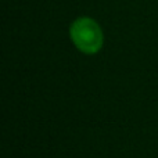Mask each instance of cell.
Segmentation results:
<instances>
[{
  "label": "cell",
  "instance_id": "cell-1",
  "mask_svg": "<svg viewBox=\"0 0 158 158\" xmlns=\"http://www.w3.org/2000/svg\"><path fill=\"white\" fill-rule=\"evenodd\" d=\"M69 35L74 44L85 54H94L103 46V32L92 18L82 17L72 22Z\"/></svg>",
  "mask_w": 158,
  "mask_h": 158
}]
</instances>
